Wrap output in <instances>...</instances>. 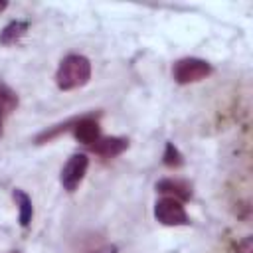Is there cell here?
I'll list each match as a JSON object with an SVG mask.
<instances>
[{
    "mask_svg": "<svg viewBox=\"0 0 253 253\" xmlns=\"http://www.w3.org/2000/svg\"><path fill=\"white\" fill-rule=\"evenodd\" d=\"M91 77V63L85 55L71 53L61 59L59 69L55 73L57 87L61 91H71L77 87H83Z\"/></svg>",
    "mask_w": 253,
    "mask_h": 253,
    "instance_id": "obj_1",
    "label": "cell"
},
{
    "mask_svg": "<svg viewBox=\"0 0 253 253\" xmlns=\"http://www.w3.org/2000/svg\"><path fill=\"white\" fill-rule=\"evenodd\" d=\"M211 73V65L206 59L200 57H184L178 59L172 67V75L176 83L186 85V83H196L200 79H206Z\"/></svg>",
    "mask_w": 253,
    "mask_h": 253,
    "instance_id": "obj_2",
    "label": "cell"
},
{
    "mask_svg": "<svg viewBox=\"0 0 253 253\" xmlns=\"http://www.w3.org/2000/svg\"><path fill=\"white\" fill-rule=\"evenodd\" d=\"M154 215L162 225H188L190 217L182 206V202L174 198H162L154 206Z\"/></svg>",
    "mask_w": 253,
    "mask_h": 253,
    "instance_id": "obj_3",
    "label": "cell"
},
{
    "mask_svg": "<svg viewBox=\"0 0 253 253\" xmlns=\"http://www.w3.org/2000/svg\"><path fill=\"white\" fill-rule=\"evenodd\" d=\"M87 166H89V158L85 154H73L67 160V164L63 166V170H61V176H59L61 186L67 192H73L81 184V180H83V176L87 172Z\"/></svg>",
    "mask_w": 253,
    "mask_h": 253,
    "instance_id": "obj_4",
    "label": "cell"
},
{
    "mask_svg": "<svg viewBox=\"0 0 253 253\" xmlns=\"http://www.w3.org/2000/svg\"><path fill=\"white\" fill-rule=\"evenodd\" d=\"M73 134L81 144L91 146L101 138V128L93 117H83V119H77L73 123Z\"/></svg>",
    "mask_w": 253,
    "mask_h": 253,
    "instance_id": "obj_5",
    "label": "cell"
},
{
    "mask_svg": "<svg viewBox=\"0 0 253 253\" xmlns=\"http://www.w3.org/2000/svg\"><path fill=\"white\" fill-rule=\"evenodd\" d=\"M126 148H128V140L123 136H107V138H99L95 144H91V150L105 158H115V156L123 154Z\"/></svg>",
    "mask_w": 253,
    "mask_h": 253,
    "instance_id": "obj_6",
    "label": "cell"
},
{
    "mask_svg": "<svg viewBox=\"0 0 253 253\" xmlns=\"http://www.w3.org/2000/svg\"><path fill=\"white\" fill-rule=\"evenodd\" d=\"M156 190H158L160 194H164L166 198H174V200H178V202L192 198V188H190V184H186L184 180L164 178V180L156 182Z\"/></svg>",
    "mask_w": 253,
    "mask_h": 253,
    "instance_id": "obj_7",
    "label": "cell"
},
{
    "mask_svg": "<svg viewBox=\"0 0 253 253\" xmlns=\"http://www.w3.org/2000/svg\"><path fill=\"white\" fill-rule=\"evenodd\" d=\"M12 196H14L16 204H18V208H20V225H22V227H28L30 221H32V215H34L32 200H30V196H28L26 192H22V190H14Z\"/></svg>",
    "mask_w": 253,
    "mask_h": 253,
    "instance_id": "obj_8",
    "label": "cell"
},
{
    "mask_svg": "<svg viewBox=\"0 0 253 253\" xmlns=\"http://www.w3.org/2000/svg\"><path fill=\"white\" fill-rule=\"evenodd\" d=\"M28 26H30V24H28V22H22V20H14V22H10V24L2 30V34H0V42L6 43V45L18 42V40L28 32Z\"/></svg>",
    "mask_w": 253,
    "mask_h": 253,
    "instance_id": "obj_9",
    "label": "cell"
},
{
    "mask_svg": "<svg viewBox=\"0 0 253 253\" xmlns=\"http://www.w3.org/2000/svg\"><path fill=\"white\" fill-rule=\"evenodd\" d=\"M16 107H18V95L8 85L0 83V111L6 115V113H12Z\"/></svg>",
    "mask_w": 253,
    "mask_h": 253,
    "instance_id": "obj_10",
    "label": "cell"
},
{
    "mask_svg": "<svg viewBox=\"0 0 253 253\" xmlns=\"http://www.w3.org/2000/svg\"><path fill=\"white\" fill-rule=\"evenodd\" d=\"M164 164H166V166H170V168H178V166H182V164H184L180 150H178L172 142H168V144H166V150H164Z\"/></svg>",
    "mask_w": 253,
    "mask_h": 253,
    "instance_id": "obj_11",
    "label": "cell"
},
{
    "mask_svg": "<svg viewBox=\"0 0 253 253\" xmlns=\"http://www.w3.org/2000/svg\"><path fill=\"white\" fill-rule=\"evenodd\" d=\"M235 253H253V237H249V235H247V237L237 245Z\"/></svg>",
    "mask_w": 253,
    "mask_h": 253,
    "instance_id": "obj_12",
    "label": "cell"
},
{
    "mask_svg": "<svg viewBox=\"0 0 253 253\" xmlns=\"http://www.w3.org/2000/svg\"><path fill=\"white\" fill-rule=\"evenodd\" d=\"M95 253H117V247L115 245H107V247H103V249H99Z\"/></svg>",
    "mask_w": 253,
    "mask_h": 253,
    "instance_id": "obj_13",
    "label": "cell"
},
{
    "mask_svg": "<svg viewBox=\"0 0 253 253\" xmlns=\"http://www.w3.org/2000/svg\"><path fill=\"white\" fill-rule=\"evenodd\" d=\"M2 117H4V113L0 111V136H2V132H4V130H2Z\"/></svg>",
    "mask_w": 253,
    "mask_h": 253,
    "instance_id": "obj_14",
    "label": "cell"
},
{
    "mask_svg": "<svg viewBox=\"0 0 253 253\" xmlns=\"http://www.w3.org/2000/svg\"><path fill=\"white\" fill-rule=\"evenodd\" d=\"M6 6H8L6 2H0V12H2V10H6Z\"/></svg>",
    "mask_w": 253,
    "mask_h": 253,
    "instance_id": "obj_15",
    "label": "cell"
}]
</instances>
